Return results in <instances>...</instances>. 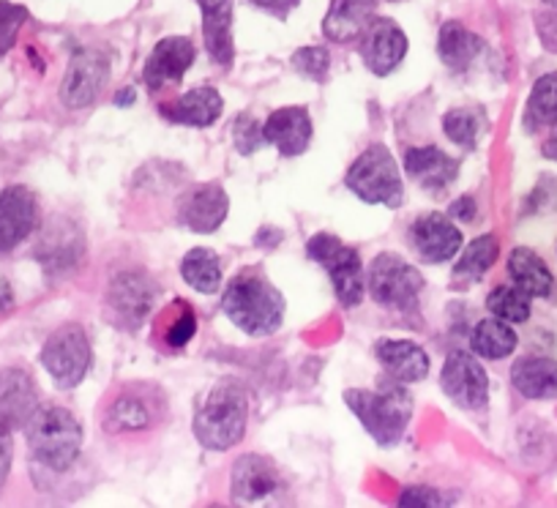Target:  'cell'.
<instances>
[{"label": "cell", "mask_w": 557, "mask_h": 508, "mask_svg": "<svg viewBox=\"0 0 557 508\" xmlns=\"http://www.w3.org/2000/svg\"><path fill=\"white\" fill-rule=\"evenodd\" d=\"M307 255L318 265H323L331 276V285H334L336 298H339L342 307L352 309L363 301V293H367V276H363V265L358 251L352 246L342 244L336 235L331 233H318L307 244Z\"/></svg>", "instance_id": "6"}, {"label": "cell", "mask_w": 557, "mask_h": 508, "mask_svg": "<svg viewBox=\"0 0 557 508\" xmlns=\"http://www.w3.org/2000/svg\"><path fill=\"white\" fill-rule=\"evenodd\" d=\"M41 363L55 380L58 388H63V392L77 388L90 369L88 334L77 323L52 331L50 339L45 342V350H41Z\"/></svg>", "instance_id": "7"}, {"label": "cell", "mask_w": 557, "mask_h": 508, "mask_svg": "<svg viewBox=\"0 0 557 508\" xmlns=\"http://www.w3.org/2000/svg\"><path fill=\"white\" fill-rule=\"evenodd\" d=\"M546 7H552V9H557V0H544Z\"/></svg>", "instance_id": "47"}, {"label": "cell", "mask_w": 557, "mask_h": 508, "mask_svg": "<svg viewBox=\"0 0 557 508\" xmlns=\"http://www.w3.org/2000/svg\"><path fill=\"white\" fill-rule=\"evenodd\" d=\"M399 506L410 508H437V506H451V500L441 495V492L430 490V486H410L399 495Z\"/></svg>", "instance_id": "39"}, {"label": "cell", "mask_w": 557, "mask_h": 508, "mask_svg": "<svg viewBox=\"0 0 557 508\" xmlns=\"http://www.w3.org/2000/svg\"><path fill=\"white\" fill-rule=\"evenodd\" d=\"M110 79V61L99 50H77L69 61L66 77L61 85V101L69 110L90 107L101 96V88Z\"/></svg>", "instance_id": "11"}, {"label": "cell", "mask_w": 557, "mask_h": 508, "mask_svg": "<svg viewBox=\"0 0 557 508\" xmlns=\"http://www.w3.org/2000/svg\"><path fill=\"white\" fill-rule=\"evenodd\" d=\"M541 151H544L546 159H552V162H557V123H555V132H552L549 140L544 143V148H541Z\"/></svg>", "instance_id": "45"}, {"label": "cell", "mask_w": 557, "mask_h": 508, "mask_svg": "<svg viewBox=\"0 0 557 508\" xmlns=\"http://www.w3.org/2000/svg\"><path fill=\"white\" fill-rule=\"evenodd\" d=\"M175 303H178V318H175L173 325L168 329V336H164V342H168V347H175V350H181V347L189 345L191 336L197 334V318H195V312L186 307V301H175Z\"/></svg>", "instance_id": "38"}, {"label": "cell", "mask_w": 557, "mask_h": 508, "mask_svg": "<svg viewBox=\"0 0 557 508\" xmlns=\"http://www.w3.org/2000/svg\"><path fill=\"white\" fill-rule=\"evenodd\" d=\"M557 123V74H544L535 79L530 90L528 110H524V126L530 132L546 129Z\"/></svg>", "instance_id": "30"}, {"label": "cell", "mask_w": 557, "mask_h": 508, "mask_svg": "<svg viewBox=\"0 0 557 508\" xmlns=\"http://www.w3.org/2000/svg\"><path fill=\"white\" fill-rule=\"evenodd\" d=\"M508 276L530 298H546L552 293V287H555L552 271L546 269L544 260L533 249H528V246H519V249L511 251V258H508Z\"/></svg>", "instance_id": "26"}, {"label": "cell", "mask_w": 557, "mask_h": 508, "mask_svg": "<svg viewBox=\"0 0 557 508\" xmlns=\"http://www.w3.org/2000/svg\"><path fill=\"white\" fill-rule=\"evenodd\" d=\"M249 402L235 380H219L195 416V435L208 451H227L244 441Z\"/></svg>", "instance_id": "3"}, {"label": "cell", "mask_w": 557, "mask_h": 508, "mask_svg": "<svg viewBox=\"0 0 557 508\" xmlns=\"http://www.w3.org/2000/svg\"><path fill=\"white\" fill-rule=\"evenodd\" d=\"M405 170L421 189L437 195L457 181L459 162L435 146L410 148L405 153Z\"/></svg>", "instance_id": "20"}, {"label": "cell", "mask_w": 557, "mask_h": 508, "mask_svg": "<svg viewBox=\"0 0 557 508\" xmlns=\"http://www.w3.org/2000/svg\"><path fill=\"white\" fill-rule=\"evenodd\" d=\"M410 238L426 263H448L462 249V233L454 219L443 216V213L418 216L410 227Z\"/></svg>", "instance_id": "14"}, {"label": "cell", "mask_w": 557, "mask_h": 508, "mask_svg": "<svg viewBox=\"0 0 557 508\" xmlns=\"http://www.w3.org/2000/svg\"><path fill=\"white\" fill-rule=\"evenodd\" d=\"M148 424H151V408L146 405V399L132 397V394L117 397L107 413V430L112 432H137L146 430Z\"/></svg>", "instance_id": "33"}, {"label": "cell", "mask_w": 557, "mask_h": 508, "mask_svg": "<svg viewBox=\"0 0 557 508\" xmlns=\"http://www.w3.org/2000/svg\"><path fill=\"white\" fill-rule=\"evenodd\" d=\"M497 255H500V244H497L495 235H481V238H475L462 251V258H459L454 274L459 280H479V276H484L495 265Z\"/></svg>", "instance_id": "31"}, {"label": "cell", "mask_w": 557, "mask_h": 508, "mask_svg": "<svg viewBox=\"0 0 557 508\" xmlns=\"http://www.w3.org/2000/svg\"><path fill=\"white\" fill-rule=\"evenodd\" d=\"M233 503L238 506H278L287 486L276 464L260 454H246L233 468Z\"/></svg>", "instance_id": "9"}, {"label": "cell", "mask_w": 557, "mask_h": 508, "mask_svg": "<svg viewBox=\"0 0 557 508\" xmlns=\"http://www.w3.org/2000/svg\"><path fill=\"white\" fill-rule=\"evenodd\" d=\"M202 12V39L213 63L227 69L235 58L233 0H197Z\"/></svg>", "instance_id": "19"}, {"label": "cell", "mask_w": 557, "mask_h": 508, "mask_svg": "<svg viewBox=\"0 0 557 508\" xmlns=\"http://www.w3.org/2000/svg\"><path fill=\"white\" fill-rule=\"evenodd\" d=\"M421 287H424V276L410 263H405L399 255H380L369 265L367 290L380 307L412 309L418 303Z\"/></svg>", "instance_id": "8"}, {"label": "cell", "mask_w": 557, "mask_h": 508, "mask_svg": "<svg viewBox=\"0 0 557 508\" xmlns=\"http://www.w3.org/2000/svg\"><path fill=\"white\" fill-rule=\"evenodd\" d=\"M407 55V36L394 20L374 17L361 36V58L377 77H388Z\"/></svg>", "instance_id": "12"}, {"label": "cell", "mask_w": 557, "mask_h": 508, "mask_svg": "<svg viewBox=\"0 0 557 508\" xmlns=\"http://www.w3.org/2000/svg\"><path fill=\"white\" fill-rule=\"evenodd\" d=\"M251 7L262 9V12H271L276 14V17H285V14H290L293 9L301 3V0H249Z\"/></svg>", "instance_id": "43"}, {"label": "cell", "mask_w": 557, "mask_h": 508, "mask_svg": "<svg viewBox=\"0 0 557 508\" xmlns=\"http://www.w3.org/2000/svg\"><path fill=\"white\" fill-rule=\"evenodd\" d=\"M39 206L28 186H9L0 191V255L23 244L36 227Z\"/></svg>", "instance_id": "15"}, {"label": "cell", "mask_w": 557, "mask_h": 508, "mask_svg": "<svg viewBox=\"0 0 557 508\" xmlns=\"http://www.w3.org/2000/svg\"><path fill=\"white\" fill-rule=\"evenodd\" d=\"M374 12H377V0H334L323 20L325 39L336 45L361 39L374 20Z\"/></svg>", "instance_id": "21"}, {"label": "cell", "mask_w": 557, "mask_h": 508, "mask_svg": "<svg viewBox=\"0 0 557 508\" xmlns=\"http://www.w3.org/2000/svg\"><path fill=\"white\" fill-rule=\"evenodd\" d=\"M484 126V112L470 110V107H459V110H451L443 115V132L459 148H473L479 143Z\"/></svg>", "instance_id": "32"}, {"label": "cell", "mask_w": 557, "mask_h": 508, "mask_svg": "<svg viewBox=\"0 0 557 508\" xmlns=\"http://www.w3.org/2000/svg\"><path fill=\"white\" fill-rule=\"evenodd\" d=\"M233 143H235V151L249 157V153L260 151L265 146V129H262V123L257 121L255 115L244 112L233 121Z\"/></svg>", "instance_id": "35"}, {"label": "cell", "mask_w": 557, "mask_h": 508, "mask_svg": "<svg viewBox=\"0 0 557 508\" xmlns=\"http://www.w3.org/2000/svg\"><path fill=\"white\" fill-rule=\"evenodd\" d=\"M441 388L462 410H484L490 402V377L468 350L448 352L441 372Z\"/></svg>", "instance_id": "10"}, {"label": "cell", "mask_w": 557, "mask_h": 508, "mask_svg": "<svg viewBox=\"0 0 557 508\" xmlns=\"http://www.w3.org/2000/svg\"><path fill=\"white\" fill-rule=\"evenodd\" d=\"M153 298H157V287L151 285V280L146 274H139V271H123V274H117L112 280L110 303L128 323H143V318L151 309Z\"/></svg>", "instance_id": "24"}, {"label": "cell", "mask_w": 557, "mask_h": 508, "mask_svg": "<svg viewBox=\"0 0 557 508\" xmlns=\"http://www.w3.org/2000/svg\"><path fill=\"white\" fill-rule=\"evenodd\" d=\"M293 69L304 77L314 79V83H323L329 77V69H331V55L325 47H304L293 55Z\"/></svg>", "instance_id": "37"}, {"label": "cell", "mask_w": 557, "mask_h": 508, "mask_svg": "<svg viewBox=\"0 0 557 508\" xmlns=\"http://www.w3.org/2000/svg\"><path fill=\"white\" fill-rule=\"evenodd\" d=\"M224 101L222 94L216 88H191L189 94H184L181 99H175L173 104H162V115L170 123H181V126H195V129H206L222 117Z\"/></svg>", "instance_id": "23"}, {"label": "cell", "mask_w": 557, "mask_h": 508, "mask_svg": "<svg viewBox=\"0 0 557 508\" xmlns=\"http://www.w3.org/2000/svg\"><path fill=\"white\" fill-rule=\"evenodd\" d=\"M374 356H377L380 367L385 369V374L399 383H418L424 380L430 372V356L424 352V347H418L416 342L405 339H383L374 347Z\"/></svg>", "instance_id": "22"}, {"label": "cell", "mask_w": 557, "mask_h": 508, "mask_svg": "<svg viewBox=\"0 0 557 508\" xmlns=\"http://www.w3.org/2000/svg\"><path fill=\"white\" fill-rule=\"evenodd\" d=\"M222 309L249 336H268L285 320V298L257 271H244L227 285Z\"/></svg>", "instance_id": "2"}, {"label": "cell", "mask_w": 557, "mask_h": 508, "mask_svg": "<svg viewBox=\"0 0 557 508\" xmlns=\"http://www.w3.org/2000/svg\"><path fill=\"white\" fill-rule=\"evenodd\" d=\"M535 30H539L541 45H544L549 52H557V14L555 12L539 14V17H535Z\"/></svg>", "instance_id": "40"}, {"label": "cell", "mask_w": 557, "mask_h": 508, "mask_svg": "<svg viewBox=\"0 0 557 508\" xmlns=\"http://www.w3.org/2000/svg\"><path fill=\"white\" fill-rule=\"evenodd\" d=\"M36 410H39V394L30 374L23 369L0 372V424H7L9 430H25Z\"/></svg>", "instance_id": "16"}, {"label": "cell", "mask_w": 557, "mask_h": 508, "mask_svg": "<svg viewBox=\"0 0 557 508\" xmlns=\"http://www.w3.org/2000/svg\"><path fill=\"white\" fill-rule=\"evenodd\" d=\"M470 347H473L475 356L500 361L517 350V334H513L511 325H506V320L486 318L470 334Z\"/></svg>", "instance_id": "28"}, {"label": "cell", "mask_w": 557, "mask_h": 508, "mask_svg": "<svg viewBox=\"0 0 557 508\" xmlns=\"http://www.w3.org/2000/svg\"><path fill=\"white\" fill-rule=\"evenodd\" d=\"M12 303H14L12 285L0 280V312H9V309H12Z\"/></svg>", "instance_id": "44"}, {"label": "cell", "mask_w": 557, "mask_h": 508, "mask_svg": "<svg viewBox=\"0 0 557 508\" xmlns=\"http://www.w3.org/2000/svg\"><path fill=\"white\" fill-rule=\"evenodd\" d=\"M181 276L186 285L195 287L202 296H213L222 287V265L211 249H191L181 263Z\"/></svg>", "instance_id": "29"}, {"label": "cell", "mask_w": 557, "mask_h": 508, "mask_svg": "<svg viewBox=\"0 0 557 508\" xmlns=\"http://www.w3.org/2000/svg\"><path fill=\"white\" fill-rule=\"evenodd\" d=\"M12 454H14V443H12V430L7 424H0V486L7 481L9 468H12Z\"/></svg>", "instance_id": "41"}, {"label": "cell", "mask_w": 557, "mask_h": 508, "mask_svg": "<svg viewBox=\"0 0 557 508\" xmlns=\"http://www.w3.org/2000/svg\"><path fill=\"white\" fill-rule=\"evenodd\" d=\"M481 50H484V41L462 23H446L441 28L437 52H441V61L454 72H465L481 55Z\"/></svg>", "instance_id": "27"}, {"label": "cell", "mask_w": 557, "mask_h": 508, "mask_svg": "<svg viewBox=\"0 0 557 508\" xmlns=\"http://www.w3.org/2000/svg\"><path fill=\"white\" fill-rule=\"evenodd\" d=\"M28 448L36 462L63 473L83 451V426L66 408H39L25 424Z\"/></svg>", "instance_id": "4"}, {"label": "cell", "mask_w": 557, "mask_h": 508, "mask_svg": "<svg viewBox=\"0 0 557 508\" xmlns=\"http://www.w3.org/2000/svg\"><path fill=\"white\" fill-rule=\"evenodd\" d=\"M345 405L356 413L367 435L377 446H396L407 432L412 416V397L405 383L388 377L377 388H350L345 392Z\"/></svg>", "instance_id": "1"}, {"label": "cell", "mask_w": 557, "mask_h": 508, "mask_svg": "<svg viewBox=\"0 0 557 508\" xmlns=\"http://www.w3.org/2000/svg\"><path fill=\"white\" fill-rule=\"evenodd\" d=\"M475 213H479V206H475V200L470 195L459 197V200H454L451 208H448V216L459 219V222H473Z\"/></svg>", "instance_id": "42"}, {"label": "cell", "mask_w": 557, "mask_h": 508, "mask_svg": "<svg viewBox=\"0 0 557 508\" xmlns=\"http://www.w3.org/2000/svg\"><path fill=\"white\" fill-rule=\"evenodd\" d=\"M345 186L369 206L399 208L405 202L399 164L385 146L367 148L347 170Z\"/></svg>", "instance_id": "5"}, {"label": "cell", "mask_w": 557, "mask_h": 508, "mask_svg": "<svg viewBox=\"0 0 557 508\" xmlns=\"http://www.w3.org/2000/svg\"><path fill=\"white\" fill-rule=\"evenodd\" d=\"M230 211V197L227 191L219 184H202L191 189L189 195L181 202V222L189 227L191 233H216L224 224Z\"/></svg>", "instance_id": "17"}, {"label": "cell", "mask_w": 557, "mask_h": 508, "mask_svg": "<svg viewBox=\"0 0 557 508\" xmlns=\"http://www.w3.org/2000/svg\"><path fill=\"white\" fill-rule=\"evenodd\" d=\"M486 309L492 312V318H500L506 323H524L530 318V296L522 287H497L486 298Z\"/></svg>", "instance_id": "34"}, {"label": "cell", "mask_w": 557, "mask_h": 508, "mask_svg": "<svg viewBox=\"0 0 557 508\" xmlns=\"http://www.w3.org/2000/svg\"><path fill=\"white\" fill-rule=\"evenodd\" d=\"M25 20H28V9L9 3V0H0V55H7L12 50Z\"/></svg>", "instance_id": "36"}, {"label": "cell", "mask_w": 557, "mask_h": 508, "mask_svg": "<svg viewBox=\"0 0 557 508\" xmlns=\"http://www.w3.org/2000/svg\"><path fill=\"white\" fill-rule=\"evenodd\" d=\"M195 45L186 36H168L153 47L146 69H143V83L148 85L151 94H159L168 85H178L184 74L195 63Z\"/></svg>", "instance_id": "13"}, {"label": "cell", "mask_w": 557, "mask_h": 508, "mask_svg": "<svg viewBox=\"0 0 557 508\" xmlns=\"http://www.w3.org/2000/svg\"><path fill=\"white\" fill-rule=\"evenodd\" d=\"M262 129H265V140L276 146L282 157H301L312 143V117L307 107H282L271 112Z\"/></svg>", "instance_id": "18"}, {"label": "cell", "mask_w": 557, "mask_h": 508, "mask_svg": "<svg viewBox=\"0 0 557 508\" xmlns=\"http://www.w3.org/2000/svg\"><path fill=\"white\" fill-rule=\"evenodd\" d=\"M134 101V90H121V94L115 96V104L123 107V104H132Z\"/></svg>", "instance_id": "46"}, {"label": "cell", "mask_w": 557, "mask_h": 508, "mask_svg": "<svg viewBox=\"0 0 557 508\" xmlns=\"http://www.w3.org/2000/svg\"><path fill=\"white\" fill-rule=\"evenodd\" d=\"M511 383L528 399H555L557 397V363L552 358H522L513 363Z\"/></svg>", "instance_id": "25"}]
</instances>
